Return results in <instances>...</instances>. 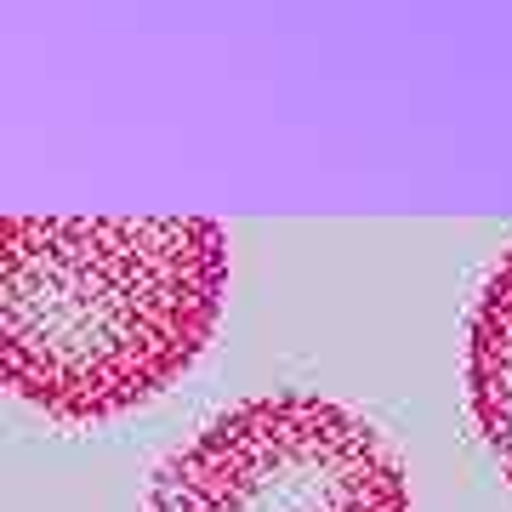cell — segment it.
Listing matches in <instances>:
<instances>
[{
	"instance_id": "6da1fadb",
	"label": "cell",
	"mask_w": 512,
	"mask_h": 512,
	"mask_svg": "<svg viewBox=\"0 0 512 512\" xmlns=\"http://www.w3.org/2000/svg\"><path fill=\"white\" fill-rule=\"evenodd\" d=\"M228 296L211 217L0 222V370L57 421H109L177 382Z\"/></svg>"
},
{
	"instance_id": "7a4b0ae2",
	"label": "cell",
	"mask_w": 512,
	"mask_h": 512,
	"mask_svg": "<svg viewBox=\"0 0 512 512\" xmlns=\"http://www.w3.org/2000/svg\"><path fill=\"white\" fill-rule=\"evenodd\" d=\"M143 512H410V484L365 421L319 393H262L154 473Z\"/></svg>"
},
{
	"instance_id": "3957f363",
	"label": "cell",
	"mask_w": 512,
	"mask_h": 512,
	"mask_svg": "<svg viewBox=\"0 0 512 512\" xmlns=\"http://www.w3.org/2000/svg\"><path fill=\"white\" fill-rule=\"evenodd\" d=\"M467 399L501 473L512 478V251L490 274L467 336Z\"/></svg>"
}]
</instances>
